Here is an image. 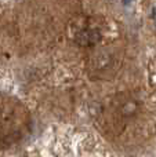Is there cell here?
Returning a JSON list of instances; mask_svg holds the SVG:
<instances>
[{
  "label": "cell",
  "mask_w": 156,
  "mask_h": 157,
  "mask_svg": "<svg viewBox=\"0 0 156 157\" xmlns=\"http://www.w3.org/2000/svg\"><path fill=\"white\" fill-rule=\"evenodd\" d=\"M101 39V33L97 29H83L75 36V41L82 47H90L98 43Z\"/></svg>",
  "instance_id": "obj_1"
},
{
  "label": "cell",
  "mask_w": 156,
  "mask_h": 157,
  "mask_svg": "<svg viewBox=\"0 0 156 157\" xmlns=\"http://www.w3.org/2000/svg\"><path fill=\"white\" fill-rule=\"evenodd\" d=\"M109 2H113V0H109Z\"/></svg>",
  "instance_id": "obj_2"
}]
</instances>
